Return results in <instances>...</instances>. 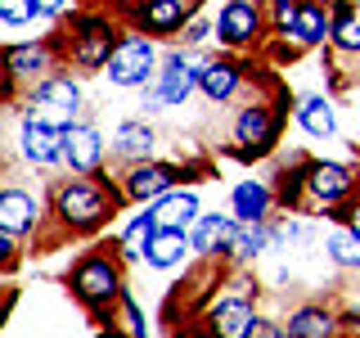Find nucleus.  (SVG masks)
I'll return each instance as SVG.
<instances>
[{
	"label": "nucleus",
	"instance_id": "1",
	"mask_svg": "<svg viewBox=\"0 0 360 338\" xmlns=\"http://www.w3.org/2000/svg\"><path fill=\"white\" fill-rule=\"evenodd\" d=\"M50 208H54V217H59L63 230L86 234V230H99V225L117 212V199L108 194V185H99V176H72V180H59V185H54Z\"/></svg>",
	"mask_w": 360,
	"mask_h": 338
},
{
	"label": "nucleus",
	"instance_id": "2",
	"mask_svg": "<svg viewBox=\"0 0 360 338\" xmlns=\"http://www.w3.org/2000/svg\"><path fill=\"white\" fill-rule=\"evenodd\" d=\"M72 293L77 302L95 315V325H112V307L122 302V293H127V284H122V270L112 257L104 253H90L77 262L72 270Z\"/></svg>",
	"mask_w": 360,
	"mask_h": 338
},
{
	"label": "nucleus",
	"instance_id": "3",
	"mask_svg": "<svg viewBox=\"0 0 360 338\" xmlns=\"http://www.w3.org/2000/svg\"><path fill=\"white\" fill-rule=\"evenodd\" d=\"M22 118L45 122V127H59V131L77 127V122H82V86H77V77L72 73H54V77H45L41 86H32Z\"/></svg>",
	"mask_w": 360,
	"mask_h": 338
},
{
	"label": "nucleus",
	"instance_id": "4",
	"mask_svg": "<svg viewBox=\"0 0 360 338\" xmlns=\"http://www.w3.org/2000/svg\"><path fill=\"white\" fill-rule=\"evenodd\" d=\"M198 73H202V63L194 59L189 50H176V54H167L162 68H158V77H153V86L144 90V113H158V108H180L189 95L198 90Z\"/></svg>",
	"mask_w": 360,
	"mask_h": 338
},
{
	"label": "nucleus",
	"instance_id": "5",
	"mask_svg": "<svg viewBox=\"0 0 360 338\" xmlns=\"http://www.w3.org/2000/svg\"><path fill=\"white\" fill-rule=\"evenodd\" d=\"M117 41H122V32L108 23V14H82V18H72V45H68V59L82 68V73H99V68H108Z\"/></svg>",
	"mask_w": 360,
	"mask_h": 338
},
{
	"label": "nucleus",
	"instance_id": "6",
	"mask_svg": "<svg viewBox=\"0 0 360 338\" xmlns=\"http://www.w3.org/2000/svg\"><path fill=\"white\" fill-rule=\"evenodd\" d=\"M158 68H162V59H158V45L144 37V32H127V37L117 41V50H112V59H108L104 73H108L112 86L135 90V86L153 82Z\"/></svg>",
	"mask_w": 360,
	"mask_h": 338
},
{
	"label": "nucleus",
	"instance_id": "7",
	"mask_svg": "<svg viewBox=\"0 0 360 338\" xmlns=\"http://www.w3.org/2000/svg\"><path fill=\"white\" fill-rule=\"evenodd\" d=\"M54 54H59V41H9L5 45V99H14L18 82L41 86L45 77H54Z\"/></svg>",
	"mask_w": 360,
	"mask_h": 338
},
{
	"label": "nucleus",
	"instance_id": "8",
	"mask_svg": "<svg viewBox=\"0 0 360 338\" xmlns=\"http://www.w3.org/2000/svg\"><path fill=\"white\" fill-rule=\"evenodd\" d=\"M352 189H356L352 167H342V163H307V199H311V208L333 212V221H338V203L352 194Z\"/></svg>",
	"mask_w": 360,
	"mask_h": 338
},
{
	"label": "nucleus",
	"instance_id": "9",
	"mask_svg": "<svg viewBox=\"0 0 360 338\" xmlns=\"http://www.w3.org/2000/svg\"><path fill=\"white\" fill-rule=\"evenodd\" d=\"M266 32V14L257 9V0H225L217 14V41L230 45V50H243V45H257Z\"/></svg>",
	"mask_w": 360,
	"mask_h": 338
},
{
	"label": "nucleus",
	"instance_id": "10",
	"mask_svg": "<svg viewBox=\"0 0 360 338\" xmlns=\"http://www.w3.org/2000/svg\"><path fill=\"white\" fill-rule=\"evenodd\" d=\"M194 9H198V0H140L131 9V23L144 37H176L194 18Z\"/></svg>",
	"mask_w": 360,
	"mask_h": 338
},
{
	"label": "nucleus",
	"instance_id": "11",
	"mask_svg": "<svg viewBox=\"0 0 360 338\" xmlns=\"http://www.w3.org/2000/svg\"><path fill=\"white\" fill-rule=\"evenodd\" d=\"M279 135V118L270 104H248L239 108V118H234V144H243V158H262L270 144H275Z\"/></svg>",
	"mask_w": 360,
	"mask_h": 338
},
{
	"label": "nucleus",
	"instance_id": "12",
	"mask_svg": "<svg viewBox=\"0 0 360 338\" xmlns=\"http://www.w3.org/2000/svg\"><path fill=\"white\" fill-rule=\"evenodd\" d=\"M172 189H176V167L153 163V158L131 163L127 176H122V194H127L131 203H158L162 194H172Z\"/></svg>",
	"mask_w": 360,
	"mask_h": 338
},
{
	"label": "nucleus",
	"instance_id": "13",
	"mask_svg": "<svg viewBox=\"0 0 360 338\" xmlns=\"http://www.w3.org/2000/svg\"><path fill=\"white\" fill-rule=\"evenodd\" d=\"M63 163L77 176H99V167H104V135L90 127V122L68 127L63 131Z\"/></svg>",
	"mask_w": 360,
	"mask_h": 338
},
{
	"label": "nucleus",
	"instance_id": "14",
	"mask_svg": "<svg viewBox=\"0 0 360 338\" xmlns=\"http://www.w3.org/2000/svg\"><path fill=\"white\" fill-rule=\"evenodd\" d=\"M262 320L257 315V307L248 298H239V293H225V298L212 302V311H207V330L212 338H248V330Z\"/></svg>",
	"mask_w": 360,
	"mask_h": 338
},
{
	"label": "nucleus",
	"instance_id": "15",
	"mask_svg": "<svg viewBox=\"0 0 360 338\" xmlns=\"http://www.w3.org/2000/svg\"><path fill=\"white\" fill-rule=\"evenodd\" d=\"M18 154L27 158L32 167H54V163H63V131H59V127H45V122L22 118Z\"/></svg>",
	"mask_w": 360,
	"mask_h": 338
},
{
	"label": "nucleus",
	"instance_id": "16",
	"mask_svg": "<svg viewBox=\"0 0 360 338\" xmlns=\"http://www.w3.org/2000/svg\"><path fill=\"white\" fill-rule=\"evenodd\" d=\"M149 212H153L158 230H189L202 217L198 189H172V194H162L158 203H149Z\"/></svg>",
	"mask_w": 360,
	"mask_h": 338
},
{
	"label": "nucleus",
	"instance_id": "17",
	"mask_svg": "<svg viewBox=\"0 0 360 338\" xmlns=\"http://www.w3.org/2000/svg\"><path fill=\"white\" fill-rule=\"evenodd\" d=\"M41 221V203H37V194H27L22 185H9L5 194H0V230L5 234H27L32 225Z\"/></svg>",
	"mask_w": 360,
	"mask_h": 338
},
{
	"label": "nucleus",
	"instance_id": "18",
	"mask_svg": "<svg viewBox=\"0 0 360 338\" xmlns=\"http://www.w3.org/2000/svg\"><path fill=\"white\" fill-rule=\"evenodd\" d=\"M270 244H275V230H270L266 221H239L234 217V230H230V239H225V257L252 262V257H262Z\"/></svg>",
	"mask_w": 360,
	"mask_h": 338
},
{
	"label": "nucleus",
	"instance_id": "19",
	"mask_svg": "<svg viewBox=\"0 0 360 338\" xmlns=\"http://www.w3.org/2000/svg\"><path fill=\"white\" fill-rule=\"evenodd\" d=\"M243 86V68L234 59H207L198 73V90L212 99V104H225V99H234V90Z\"/></svg>",
	"mask_w": 360,
	"mask_h": 338
},
{
	"label": "nucleus",
	"instance_id": "20",
	"mask_svg": "<svg viewBox=\"0 0 360 338\" xmlns=\"http://www.w3.org/2000/svg\"><path fill=\"white\" fill-rule=\"evenodd\" d=\"M270 208H275V189L266 180H239L230 194V217L239 221H266Z\"/></svg>",
	"mask_w": 360,
	"mask_h": 338
},
{
	"label": "nucleus",
	"instance_id": "21",
	"mask_svg": "<svg viewBox=\"0 0 360 338\" xmlns=\"http://www.w3.org/2000/svg\"><path fill=\"white\" fill-rule=\"evenodd\" d=\"M288 37L297 41V45H324V41H333V14L320 5V0H302V9H297V18H292Z\"/></svg>",
	"mask_w": 360,
	"mask_h": 338
},
{
	"label": "nucleus",
	"instance_id": "22",
	"mask_svg": "<svg viewBox=\"0 0 360 338\" xmlns=\"http://www.w3.org/2000/svg\"><path fill=\"white\" fill-rule=\"evenodd\" d=\"M153 144L158 135L144 118H127L117 131H112V154L127 158V163H144V158H153Z\"/></svg>",
	"mask_w": 360,
	"mask_h": 338
},
{
	"label": "nucleus",
	"instance_id": "23",
	"mask_svg": "<svg viewBox=\"0 0 360 338\" xmlns=\"http://www.w3.org/2000/svg\"><path fill=\"white\" fill-rule=\"evenodd\" d=\"M234 230V217H221V212H202V217L189 225V244H194V257H217L225 253V239Z\"/></svg>",
	"mask_w": 360,
	"mask_h": 338
},
{
	"label": "nucleus",
	"instance_id": "24",
	"mask_svg": "<svg viewBox=\"0 0 360 338\" xmlns=\"http://www.w3.org/2000/svg\"><path fill=\"white\" fill-rule=\"evenodd\" d=\"M194 253V244H189V230H158L149 253H144V262H149L153 270H176L185 266V257Z\"/></svg>",
	"mask_w": 360,
	"mask_h": 338
},
{
	"label": "nucleus",
	"instance_id": "25",
	"mask_svg": "<svg viewBox=\"0 0 360 338\" xmlns=\"http://www.w3.org/2000/svg\"><path fill=\"white\" fill-rule=\"evenodd\" d=\"M153 234H158V221H153V212L144 208L140 217H131L127 225H122V234H117V257H122V262H144Z\"/></svg>",
	"mask_w": 360,
	"mask_h": 338
},
{
	"label": "nucleus",
	"instance_id": "26",
	"mask_svg": "<svg viewBox=\"0 0 360 338\" xmlns=\"http://www.w3.org/2000/svg\"><path fill=\"white\" fill-rule=\"evenodd\" d=\"M297 127L315 135V140H329V135H338V108H333V99H324V95H307L297 104Z\"/></svg>",
	"mask_w": 360,
	"mask_h": 338
},
{
	"label": "nucleus",
	"instance_id": "27",
	"mask_svg": "<svg viewBox=\"0 0 360 338\" xmlns=\"http://www.w3.org/2000/svg\"><path fill=\"white\" fill-rule=\"evenodd\" d=\"M333 315L324 311V307H297L288 315V338H333Z\"/></svg>",
	"mask_w": 360,
	"mask_h": 338
},
{
	"label": "nucleus",
	"instance_id": "28",
	"mask_svg": "<svg viewBox=\"0 0 360 338\" xmlns=\"http://www.w3.org/2000/svg\"><path fill=\"white\" fill-rule=\"evenodd\" d=\"M333 45L342 54H360V9L356 5H333Z\"/></svg>",
	"mask_w": 360,
	"mask_h": 338
},
{
	"label": "nucleus",
	"instance_id": "29",
	"mask_svg": "<svg viewBox=\"0 0 360 338\" xmlns=\"http://www.w3.org/2000/svg\"><path fill=\"white\" fill-rule=\"evenodd\" d=\"M329 257L338 266H352V270H360V234L352 230V225H338V230L329 234Z\"/></svg>",
	"mask_w": 360,
	"mask_h": 338
},
{
	"label": "nucleus",
	"instance_id": "30",
	"mask_svg": "<svg viewBox=\"0 0 360 338\" xmlns=\"http://www.w3.org/2000/svg\"><path fill=\"white\" fill-rule=\"evenodd\" d=\"M117 330L131 334V338H149V325H144V315H140L131 293H122V302H117Z\"/></svg>",
	"mask_w": 360,
	"mask_h": 338
},
{
	"label": "nucleus",
	"instance_id": "31",
	"mask_svg": "<svg viewBox=\"0 0 360 338\" xmlns=\"http://www.w3.org/2000/svg\"><path fill=\"white\" fill-rule=\"evenodd\" d=\"M37 18V0H0V23L5 27H27Z\"/></svg>",
	"mask_w": 360,
	"mask_h": 338
},
{
	"label": "nucleus",
	"instance_id": "32",
	"mask_svg": "<svg viewBox=\"0 0 360 338\" xmlns=\"http://www.w3.org/2000/svg\"><path fill=\"white\" fill-rule=\"evenodd\" d=\"M297 9H302V0H270V18H275V27L288 37V27H292V18H297Z\"/></svg>",
	"mask_w": 360,
	"mask_h": 338
},
{
	"label": "nucleus",
	"instance_id": "33",
	"mask_svg": "<svg viewBox=\"0 0 360 338\" xmlns=\"http://www.w3.org/2000/svg\"><path fill=\"white\" fill-rule=\"evenodd\" d=\"M180 41H185V45H202V41H207V18H189L185 32H180Z\"/></svg>",
	"mask_w": 360,
	"mask_h": 338
},
{
	"label": "nucleus",
	"instance_id": "34",
	"mask_svg": "<svg viewBox=\"0 0 360 338\" xmlns=\"http://www.w3.org/2000/svg\"><path fill=\"white\" fill-rule=\"evenodd\" d=\"M248 338H288L284 325H275V320H257L252 330H248Z\"/></svg>",
	"mask_w": 360,
	"mask_h": 338
},
{
	"label": "nucleus",
	"instance_id": "35",
	"mask_svg": "<svg viewBox=\"0 0 360 338\" xmlns=\"http://www.w3.org/2000/svg\"><path fill=\"white\" fill-rule=\"evenodd\" d=\"M72 0H37V18H63Z\"/></svg>",
	"mask_w": 360,
	"mask_h": 338
},
{
	"label": "nucleus",
	"instance_id": "36",
	"mask_svg": "<svg viewBox=\"0 0 360 338\" xmlns=\"http://www.w3.org/2000/svg\"><path fill=\"white\" fill-rule=\"evenodd\" d=\"M342 221H347V225H352V230L360 234V203H352V208H347V212H342Z\"/></svg>",
	"mask_w": 360,
	"mask_h": 338
},
{
	"label": "nucleus",
	"instance_id": "37",
	"mask_svg": "<svg viewBox=\"0 0 360 338\" xmlns=\"http://www.w3.org/2000/svg\"><path fill=\"white\" fill-rule=\"evenodd\" d=\"M95 338H131V334H122V330H112V325H104V330H99Z\"/></svg>",
	"mask_w": 360,
	"mask_h": 338
},
{
	"label": "nucleus",
	"instance_id": "38",
	"mask_svg": "<svg viewBox=\"0 0 360 338\" xmlns=\"http://www.w3.org/2000/svg\"><path fill=\"white\" fill-rule=\"evenodd\" d=\"M112 5H117V9H135V5H140V0H112Z\"/></svg>",
	"mask_w": 360,
	"mask_h": 338
},
{
	"label": "nucleus",
	"instance_id": "39",
	"mask_svg": "<svg viewBox=\"0 0 360 338\" xmlns=\"http://www.w3.org/2000/svg\"><path fill=\"white\" fill-rule=\"evenodd\" d=\"M356 154H360V135H356Z\"/></svg>",
	"mask_w": 360,
	"mask_h": 338
}]
</instances>
